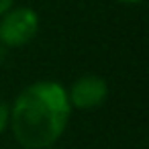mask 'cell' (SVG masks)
<instances>
[{"instance_id": "2", "label": "cell", "mask_w": 149, "mask_h": 149, "mask_svg": "<svg viewBox=\"0 0 149 149\" xmlns=\"http://www.w3.org/2000/svg\"><path fill=\"white\" fill-rule=\"evenodd\" d=\"M41 19L31 6L15 4L0 17V45L8 49H19L29 45L39 35Z\"/></svg>"}, {"instance_id": "3", "label": "cell", "mask_w": 149, "mask_h": 149, "mask_svg": "<svg viewBox=\"0 0 149 149\" xmlns=\"http://www.w3.org/2000/svg\"><path fill=\"white\" fill-rule=\"evenodd\" d=\"M68 100L72 110H94L108 100V84L98 74L78 76L68 88Z\"/></svg>"}, {"instance_id": "7", "label": "cell", "mask_w": 149, "mask_h": 149, "mask_svg": "<svg viewBox=\"0 0 149 149\" xmlns=\"http://www.w3.org/2000/svg\"><path fill=\"white\" fill-rule=\"evenodd\" d=\"M45 149H55V145H53V147H45Z\"/></svg>"}, {"instance_id": "4", "label": "cell", "mask_w": 149, "mask_h": 149, "mask_svg": "<svg viewBox=\"0 0 149 149\" xmlns=\"http://www.w3.org/2000/svg\"><path fill=\"white\" fill-rule=\"evenodd\" d=\"M8 125H10V104L0 100V137L8 131Z\"/></svg>"}, {"instance_id": "1", "label": "cell", "mask_w": 149, "mask_h": 149, "mask_svg": "<svg viewBox=\"0 0 149 149\" xmlns=\"http://www.w3.org/2000/svg\"><path fill=\"white\" fill-rule=\"evenodd\" d=\"M70 116L65 86L57 80H37L27 84L10 102L8 131L23 149H45L63 137Z\"/></svg>"}, {"instance_id": "6", "label": "cell", "mask_w": 149, "mask_h": 149, "mask_svg": "<svg viewBox=\"0 0 149 149\" xmlns=\"http://www.w3.org/2000/svg\"><path fill=\"white\" fill-rule=\"evenodd\" d=\"M116 2H120V4H141L143 0H116Z\"/></svg>"}, {"instance_id": "5", "label": "cell", "mask_w": 149, "mask_h": 149, "mask_svg": "<svg viewBox=\"0 0 149 149\" xmlns=\"http://www.w3.org/2000/svg\"><path fill=\"white\" fill-rule=\"evenodd\" d=\"M17 4V0H0V17H2L6 10H10Z\"/></svg>"}]
</instances>
